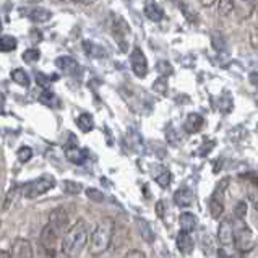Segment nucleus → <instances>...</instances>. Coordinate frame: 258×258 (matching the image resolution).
<instances>
[{
	"mask_svg": "<svg viewBox=\"0 0 258 258\" xmlns=\"http://www.w3.org/2000/svg\"><path fill=\"white\" fill-rule=\"evenodd\" d=\"M203 117L200 114H197V112H191L187 115V119H185V123H183V128H185L187 134L190 135H194V134H198V132L202 130L203 127Z\"/></svg>",
	"mask_w": 258,
	"mask_h": 258,
	"instance_id": "nucleus-14",
	"label": "nucleus"
},
{
	"mask_svg": "<svg viewBox=\"0 0 258 258\" xmlns=\"http://www.w3.org/2000/svg\"><path fill=\"white\" fill-rule=\"evenodd\" d=\"M115 224L112 218H102L98 224L94 226V229L88 239V252L93 256H99L107 252V248L112 244L114 239Z\"/></svg>",
	"mask_w": 258,
	"mask_h": 258,
	"instance_id": "nucleus-2",
	"label": "nucleus"
},
{
	"mask_svg": "<svg viewBox=\"0 0 258 258\" xmlns=\"http://www.w3.org/2000/svg\"><path fill=\"white\" fill-rule=\"evenodd\" d=\"M55 67L60 69L63 73H67L70 77L82 75V67H80V63L75 60V58H72L69 55H62V57L55 58Z\"/></svg>",
	"mask_w": 258,
	"mask_h": 258,
	"instance_id": "nucleus-9",
	"label": "nucleus"
},
{
	"mask_svg": "<svg viewBox=\"0 0 258 258\" xmlns=\"http://www.w3.org/2000/svg\"><path fill=\"white\" fill-rule=\"evenodd\" d=\"M172 180V174L167 171V169H163L158 175H156V182H158V185L159 187H163V188H167L169 187V183H171Z\"/></svg>",
	"mask_w": 258,
	"mask_h": 258,
	"instance_id": "nucleus-28",
	"label": "nucleus"
},
{
	"mask_svg": "<svg viewBox=\"0 0 258 258\" xmlns=\"http://www.w3.org/2000/svg\"><path fill=\"white\" fill-rule=\"evenodd\" d=\"M229 177H224V179H221L216 187H215V191H213V195L210 198V211H211V216L218 219L221 218V215L224 213V195H226V188L229 187Z\"/></svg>",
	"mask_w": 258,
	"mask_h": 258,
	"instance_id": "nucleus-4",
	"label": "nucleus"
},
{
	"mask_svg": "<svg viewBox=\"0 0 258 258\" xmlns=\"http://www.w3.org/2000/svg\"><path fill=\"white\" fill-rule=\"evenodd\" d=\"M88 224L83 219H78L72 227H69L60 239L62 253L67 258H77L88 245Z\"/></svg>",
	"mask_w": 258,
	"mask_h": 258,
	"instance_id": "nucleus-1",
	"label": "nucleus"
},
{
	"mask_svg": "<svg viewBox=\"0 0 258 258\" xmlns=\"http://www.w3.org/2000/svg\"><path fill=\"white\" fill-rule=\"evenodd\" d=\"M253 12L256 13V20H258V0H255V10Z\"/></svg>",
	"mask_w": 258,
	"mask_h": 258,
	"instance_id": "nucleus-47",
	"label": "nucleus"
},
{
	"mask_svg": "<svg viewBox=\"0 0 258 258\" xmlns=\"http://www.w3.org/2000/svg\"><path fill=\"white\" fill-rule=\"evenodd\" d=\"M250 46L253 49H258V25L255 28H252V31H250Z\"/></svg>",
	"mask_w": 258,
	"mask_h": 258,
	"instance_id": "nucleus-37",
	"label": "nucleus"
},
{
	"mask_svg": "<svg viewBox=\"0 0 258 258\" xmlns=\"http://www.w3.org/2000/svg\"><path fill=\"white\" fill-rule=\"evenodd\" d=\"M10 258H34L31 242L23 237L15 240L10 248Z\"/></svg>",
	"mask_w": 258,
	"mask_h": 258,
	"instance_id": "nucleus-11",
	"label": "nucleus"
},
{
	"mask_svg": "<svg viewBox=\"0 0 258 258\" xmlns=\"http://www.w3.org/2000/svg\"><path fill=\"white\" fill-rule=\"evenodd\" d=\"M218 240H219L221 245H229L234 242V223L229 218H226L219 223Z\"/></svg>",
	"mask_w": 258,
	"mask_h": 258,
	"instance_id": "nucleus-12",
	"label": "nucleus"
},
{
	"mask_svg": "<svg viewBox=\"0 0 258 258\" xmlns=\"http://www.w3.org/2000/svg\"><path fill=\"white\" fill-rule=\"evenodd\" d=\"M112 33L115 36V39L119 41L120 49L125 52V50H127V41H125V36L130 34V26H128V23L123 18L115 17L114 18V25H112Z\"/></svg>",
	"mask_w": 258,
	"mask_h": 258,
	"instance_id": "nucleus-10",
	"label": "nucleus"
},
{
	"mask_svg": "<svg viewBox=\"0 0 258 258\" xmlns=\"http://www.w3.org/2000/svg\"><path fill=\"white\" fill-rule=\"evenodd\" d=\"M25 2H26V4H39L41 0H25Z\"/></svg>",
	"mask_w": 258,
	"mask_h": 258,
	"instance_id": "nucleus-46",
	"label": "nucleus"
},
{
	"mask_svg": "<svg viewBox=\"0 0 258 258\" xmlns=\"http://www.w3.org/2000/svg\"><path fill=\"white\" fill-rule=\"evenodd\" d=\"M39 57H41V52L38 49H28L23 52V60L26 63H34V62H38L39 60Z\"/></svg>",
	"mask_w": 258,
	"mask_h": 258,
	"instance_id": "nucleus-31",
	"label": "nucleus"
},
{
	"mask_svg": "<svg viewBox=\"0 0 258 258\" xmlns=\"http://www.w3.org/2000/svg\"><path fill=\"white\" fill-rule=\"evenodd\" d=\"M156 70L161 73V77H164V78H167L169 75H172V73H174V70H172V65L169 63V62H166V60H161V62H158V65H156Z\"/></svg>",
	"mask_w": 258,
	"mask_h": 258,
	"instance_id": "nucleus-33",
	"label": "nucleus"
},
{
	"mask_svg": "<svg viewBox=\"0 0 258 258\" xmlns=\"http://www.w3.org/2000/svg\"><path fill=\"white\" fill-rule=\"evenodd\" d=\"M247 195H248V198H250V202H252L253 208L258 211V185H255V183L250 182L248 190H247Z\"/></svg>",
	"mask_w": 258,
	"mask_h": 258,
	"instance_id": "nucleus-34",
	"label": "nucleus"
},
{
	"mask_svg": "<svg viewBox=\"0 0 258 258\" xmlns=\"http://www.w3.org/2000/svg\"><path fill=\"white\" fill-rule=\"evenodd\" d=\"M145 15L146 18L151 20V21H161L164 18V10L154 2V0H148L145 4Z\"/></svg>",
	"mask_w": 258,
	"mask_h": 258,
	"instance_id": "nucleus-16",
	"label": "nucleus"
},
{
	"mask_svg": "<svg viewBox=\"0 0 258 258\" xmlns=\"http://www.w3.org/2000/svg\"><path fill=\"white\" fill-rule=\"evenodd\" d=\"M179 224H180V231L191 232L198 224V219L194 213H182L179 218Z\"/></svg>",
	"mask_w": 258,
	"mask_h": 258,
	"instance_id": "nucleus-20",
	"label": "nucleus"
},
{
	"mask_svg": "<svg viewBox=\"0 0 258 258\" xmlns=\"http://www.w3.org/2000/svg\"><path fill=\"white\" fill-rule=\"evenodd\" d=\"M218 258H231V256L227 255V253L224 252L223 248H219V250H218Z\"/></svg>",
	"mask_w": 258,
	"mask_h": 258,
	"instance_id": "nucleus-44",
	"label": "nucleus"
},
{
	"mask_svg": "<svg viewBox=\"0 0 258 258\" xmlns=\"http://www.w3.org/2000/svg\"><path fill=\"white\" fill-rule=\"evenodd\" d=\"M58 77L57 75H46V73H41V72H38L36 73V82H38V85L39 86H42V88H49V85L52 83V82H55Z\"/></svg>",
	"mask_w": 258,
	"mask_h": 258,
	"instance_id": "nucleus-29",
	"label": "nucleus"
},
{
	"mask_svg": "<svg viewBox=\"0 0 258 258\" xmlns=\"http://www.w3.org/2000/svg\"><path fill=\"white\" fill-rule=\"evenodd\" d=\"M0 33H2V21H0Z\"/></svg>",
	"mask_w": 258,
	"mask_h": 258,
	"instance_id": "nucleus-48",
	"label": "nucleus"
},
{
	"mask_svg": "<svg viewBox=\"0 0 258 258\" xmlns=\"http://www.w3.org/2000/svg\"><path fill=\"white\" fill-rule=\"evenodd\" d=\"M65 156H67V159L73 164H83L86 159V151L80 150L75 145H72V146H67V148H65Z\"/></svg>",
	"mask_w": 258,
	"mask_h": 258,
	"instance_id": "nucleus-18",
	"label": "nucleus"
},
{
	"mask_svg": "<svg viewBox=\"0 0 258 258\" xmlns=\"http://www.w3.org/2000/svg\"><path fill=\"white\" fill-rule=\"evenodd\" d=\"M130 63H132V70L138 77V78H145L148 75V60L143 54V50L140 47H134L130 54Z\"/></svg>",
	"mask_w": 258,
	"mask_h": 258,
	"instance_id": "nucleus-8",
	"label": "nucleus"
},
{
	"mask_svg": "<svg viewBox=\"0 0 258 258\" xmlns=\"http://www.w3.org/2000/svg\"><path fill=\"white\" fill-rule=\"evenodd\" d=\"M62 188H63L65 194H69V195H77V194H80V191L83 190L82 183L73 182V180H63L62 182Z\"/></svg>",
	"mask_w": 258,
	"mask_h": 258,
	"instance_id": "nucleus-27",
	"label": "nucleus"
},
{
	"mask_svg": "<svg viewBox=\"0 0 258 258\" xmlns=\"http://www.w3.org/2000/svg\"><path fill=\"white\" fill-rule=\"evenodd\" d=\"M234 245L240 253L252 252L255 247L253 232L242 219H237V223L234 224Z\"/></svg>",
	"mask_w": 258,
	"mask_h": 258,
	"instance_id": "nucleus-3",
	"label": "nucleus"
},
{
	"mask_svg": "<svg viewBox=\"0 0 258 258\" xmlns=\"http://www.w3.org/2000/svg\"><path fill=\"white\" fill-rule=\"evenodd\" d=\"M54 185H55L54 177L49 174H44V175L38 177V179H34L33 182H29L25 187V197L29 198V200H33V198H38V197L44 195Z\"/></svg>",
	"mask_w": 258,
	"mask_h": 258,
	"instance_id": "nucleus-5",
	"label": "nucleus"
},
{
	"mask_svg": "<svg viewBox=\"0 0 258 258\" xmlns=\"http://www.w3.org/2000/svg\"><path fill=\"white\" fill-rule=\"evenodd\" d=\"M17 156L20 163H28L29 159L33 158V150L29 146H21V148L17 151Z\"/></svg>",
	"mask_w": 258,
	"mask_h": 258,
	"instance_id": "nucleus-32",
	"label": "nucleus"
},
{
	"mask_svg": "<svg viewBox=\"0 0 258 258\" xmlns=\"http://www.w3.org/2000/svg\"><path fill=\"white\" fill-rule=\"evenodd\" d=\"M60 239H62L60 235H58L49 224L42 227L41 235H39V244L47 256L54 258L57 255V245H58V242H60Z\"/></svg>",
	"mask_w": 258,
	"mask_h": 258,
	"instance_id": "nucleus-6",
	"label": "nucleus"
},
{
	"mask_svg": "<svg viewBox=\"0 0 258 258\" xmlns=\"http://www.w3.org/2000/svg\"><path fill=\"white\" fill-rule=\"evenodd\" d=\"M175 244H177V250L182 253V255H190L194 252V239H191L190 232L185 231H180L177 234V239H175Z\"/></svg>",
	"mask_w": 258,
	"mask_h": 258,
	"instance_id": "nucleus-13",
	"label": "nucleus"
},
{
	"mask_svg": "<svg viewBox=\"0 0 258 258\" xmlns=\"http://www.w3.org/2000/svg\"><path fill=\"white\" fill-rule=\"evenodd\" d=\"M235 10V0H218V12L221 17H229Z\"/></svg>",
	"mask_w": 258,
	"mask_h": 258,
	"instance_id": "nucleus-25",
	"label": "nucleus"
},
{
	"mask_svg": "<svg viewBox=\"0 0 258 258\" xmlns=\"http://www.w3.org/2000/svg\"><path fill=\"white\" fill-rule=\"evenodd\" d=\"M0 258H10V252H7V250H0Z\"/></svg>",
	"mask_w": 258,
	"mask_h": 258,
	"instance_id": "nucleus-45",
	"label": "nucleus"
},
{
	"mask_svg": "<svg viewBox=\"0 0 258 258\" xmlns=\"http://www.w3.org/2000/svg\"><path fill=\"white\" fill-rule=\"evenodd\" d=\"M83 49H85L86 55H90L93 58H102V57H106V49L98 46V44L91 42V41H85L83 42Z\"/></svg>",
	"mask_w": 258,
	"mask_h": 258,
	"instance_id": "nucleus-21",
	"label": "nucleus"
},
{
	"mask_svg": "<svg viewBox=\"0 0 258 258\" xmlns=\"http://www.w3.org/2000/svg\"><path fill=\"white\" fill-rule=\"evenodd\" d=\"M72 2L80 4V5H93V4L98 2V0H72Z\"/></svg>",
	"mask_w": 258,
	"mask_h": 258,
	"instance_id": "nucleus-40",
	"label": "nucleus"
},
{
	"mask_svg": "<svg viewBox=\"0 0 258 258\" xmlns=\"http://www.w3.org/2000/svg\"><path fill=\"white\" fill-rule=\"evenodd\" d=\"M250 82H252V85L258 86V72H255V73L250 75Z\"/></svg>",
	"mask_w": 258,
	"mask_h": 258,
	"instance_id": "nucleus-41",
	"label": "nucleus"
},
{
	"mask_svg": "<svg viewBox=\"0 0 258 258\" xmlns=\"http://www.w3.org/2000/svg\"><path fill=\"white\" fill-rule=\"evenodd\" d=\"M31 36H33V38H34V42H38V41H41V39H42V34H41V33H38V31H36V29H33Z\"/></svg>",
	"mask_w": 258,
	"mask_h": 258,
	"instance_id": "nucleus-42",
	"label": "nucleus"
},
{
	"mask_svg": "<svg viewBox=\"0 0 258 258\" xmlns=\"http://www.w3.org/2000/svg\"><path fill=\"white\" fill-rule=\"evenodd\" d=\"M77 125H78V128L83 132V134H90V132L94 128L93 115H91V114H88V112H83V114L77 119Z\"/></svg>",
	"mask_w": 258,
	"mask_h": 258,
	"instance_id": "nucleus-22",
	"label": "nucleus"
},
{
	"mask_svg": "<svg viewBox=\"0 0 258 258\" xmlns=\"http://www.w3.org/2000/svg\"><path fill=\"white\" fill-rule=\"evenodd\" d=\"M18 46V41L17 38H13V36H0V52H12L15 50Z\"/></svg>",
	"mask_w": 258,
	"mask_h": 258,
	"instance_id": "nucleus-23",
	"label": "nucleus"
},
{
	"mask_svg": "<svg viewBox=\"0 0 258 258\" xmlns=\"http://www.w3.org/2000/svg\"><path fill=\"white\" fill-rule=\"evenodd\" d=\"M28 17L33 23H47V21L52 18V12L47 9H42V7H38V9H33L29 12Z\"/></svg>",
	"mask_w": 258,
	"mask_h": 258,
	"instance_id": "nucleus-19",
	"label": "nucleus"
},
{
	"mask_svg": "<svg viewBox=\"0 0 258 258\" xmlns=\"http://www.w3.org/2000/svg\"><path fill=\"white\" fill-rule=\"evenodd\" d=\"M156 211H158V216L159 218H164V202H158Z\"/></svg>",
	"mask_w": 258,
	"mask_h": 258,
	"instance_id": "nucleus-39",
	"label": "nucleus"
},
{
	"mask_svg": "<svg viewBox=\"0 0 258 258\" xmlns=\"http://www.w3.org/2000/svg\"><path fill=\"white\" fill-rule=\"evenodd\" d=\"M12 80L17 85H20V86H25V88H28L29 86V77H28V73L23 70V69H15L13 72H12Z\"/></svg>",
	"mask_w": 258,
	"mask_h": 258,
	"instance_id": "nucleus-24",
	"label": "nucleus"
},
{
	"mask_svg": "<svg viewBox=\"0 0 258 258\" xmlns=\"http://www.w3.org/2000/svg\"><path fill=\"white\" fill-rule=\"evenodd\" d=\"M86 197L94 203H102L104 202V194L98 188H86Z\"/></svg>",
	"mask_w": 258,
	"mask_h": 258,
	"instance_id": "nucleus-30",
	"label": "nucleus"
},
{
	"mask_svg": "<svg viewBox=\"0 0 258 258\" xmlns=\"http://www.w3.org/2000/svg\"><path fill=\"white\" fill-rule=\"evenodd\" d=\"M153 90L156 93H159V94H166L167 93V80L164 77L158 78L156 82H154V85H153Z\"/></svg>",
	"mask_w": 258,
	"mask_h": 258,
	"instance_id": "nucleus-36",
	"label": "nucleus"
},
{
	"mask_svg": "<svg viewBox=\"0 0 258 258\" xmlns=\"http://www.w3.org/2000/svg\"><path fill=\"white\" fill-rule=\"evenodd\" d=\"M69 223H70V216H69V211L63 208V206H58V208L52 210L49 215V221L47 224L52 227V229L60 235L65 234V231L69 229Z\"/></svg>",
	"mask_w": 258,
	"mask_h": 258,
	"instance_id": "nucleus-7",
	"label": "nucleus"
},
{
	"mask_svg": "<svg viewBox=\"0 0 258 258\" xmlns=\"http://www.w3.org/2000/svg\"><path fill=\"white\" fill-rule=\"evenodd\" d=\"M135 223H137L138 232H140V235H142V239L146 242V244H153V242H154V232L151 229V224L143 218H137Z\"/></svg>",
	"mask_w": 258,
	"mask_h": 258,
	"instance_id": "nucleus-15",
	"label": "nucleus"
},
{
	"mask_svg": "<svg viewBox=\"0 0 258 258\" xmlns=\"http://www.w3.org/2000/svg\"><path fill=\"white\" fill-rule=\"evenodd\" d=\"M39 101L42 102L44 106H47V107H55V106L58 104L57 96H55L52 91H49V90H44V91L39 94Z\"/></svg>",
	"mask_w": 258,
	"mask_h": 258,
	"instance_id": "nucleus-26",
	"label": "nucleus"
},
{
	"mask_svg": "<svg viewBox=\"0 0 258 258\" xmlns=\"http://www.w3.org/2000/svg\"><path fill=\"white\" fill-rule=\"evenodd\" d=\"M122 258H146V255L142 252V250H130V252L125 253V256Z\"/></svg>",
	"mask_w": 258,
	"mask_h": 258,
	"instance_id": "nucleus-38",
	"label": "nucleus"
},
{
	"mask_svg": "<svg viewBox=\"0 0 258 258\" xmlns=\"http://www.w3.org/2000/svg\"><path fill=\"white\" fill-rule=\"evenodd\" d=\"M203 7H211L213 4H216V0H200Z\"/></svg>",
	"mask_w": 258,
	"mask_h": 258,
	"instance_id": "nucleus-43",
	"label": "nucleus"
},
{
	"mask_svg": "<svg viewBox=\"0 0 258 258\" xmlns=\"http://www.w3.org/2000/svg\"><path fill=\"white\" fill-rule=\"evenodd\" d=\"M174 202L177 206H180V208H185V206H190L191 202H194V194H191L190 188L182 187L174 194Z\"/></svg>",
	"mask_w": 258,
	"mask_h": 258,
	"instance_id": "nucleus-17",
	"label": "nucleus"
},
{
	"mask_svg": "<svg viewBox=\"0 0 258 258\" xmlns=\"http://www.w3.org/2000/svg\"><path fill=\"white\" fill-rule=\"evenodd\" d=\"M247 215V203L242 200V202H237L234 208V216L235 219H244V216Z\"/></svg>",
	"mask_w": 258,
	"mask_h": 258,
	"instance_id": "nucleus-35",
	"label": "nucleus"
}]
</instances>
